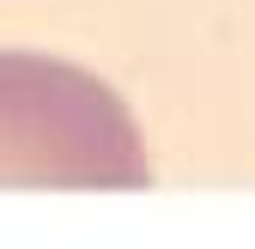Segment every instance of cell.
I'll use <instances>...</instances> for the list:
<instances>
[{
	"label": "cell",
	"mask_w": 255,
	"mask_h": 249,
	"mask_svg": "<svg viewBox=\"0 0 255 249\" xmlns=\"http://www.w3.org/2000/svg\"><path fill=\"white\" fill-rule=\"evenodd\" d=\"M0 189H152L146 134L98 73L0 49Z\"/></svg>",
	"instance_id": "1"
}]
</instances>
